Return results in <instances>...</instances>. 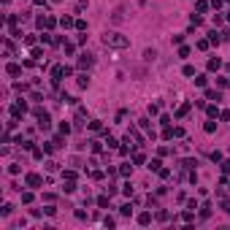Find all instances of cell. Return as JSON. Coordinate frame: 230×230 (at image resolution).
<instances>
[{
  "label": "cell",
  "mask_w": 230,
  "mask_h": 230,
  "mask_svg": "<svg viewBox=\"0 0 230 230\" xmlns=\"http://www.w3.org/2000/svg\"><path fill=\"white\" fill-rule=\"evenodd\" d=\"M103 43L111 46V49H127L130 46V41L125 38L122 33H106V35H103Z\"/></svg>",
  "instance_id": "cell-1"
},
{
  "label": "cell",
  "mask_w": 230,
  "mask_h": 230,
  "mask_svg": "<svg viewBox=\"0 0 230 230\" xmlns=\"http://www.w3.org/2000/svg\"><path fill=\"white\" fill-rule=\"evenodd\" d=\"M92 65V54H81L79 57V68H89Z\"/></svg>",
  "instance_id": "cell-2"
},
{
  "label": "cell",
  "mask_w": 230,
  "mask_h": 230,
  "mask_svg": "<svg viewBox=\"0 0 230 230\" xmlns=\"http://www.w3.org/2000/svg\"><path fill=\"white\" fill-rule=\"evenodd\" d=\"M27 184H30V187H41V176L30 173V176H27Z\"/></svg>",
  "instance_id": "cell-3"
},
{
  "label": "cell",
  "mask_w": 230,
  "mask_h": 230,
  "mask_svg": "<svg viewBox=\"0 0 230 230\" xmlns=\"http://www.w3.org/2000/svg\"><path fill=\"white\" fill-rule=\"evenodd\" d=\"M19 70H22V68H19V65H14V62L8 65V73H11V76H19Z\"/></svg>",
  "instance_id": "cell-4"
},
{
  "label": "cell",
  "mask_w": 230,
  "mask_h": 230,
  "mask_svg": "<svg viewBox=\"0 0 230 230\" xmlns=\"http://www.w3.org/2000/svg\"><path fill=\"white\" fill-rule=\"evenodd\" d=\"M138 222H141V225H149V222H152V214H141V216H138Z\"/></svg>",
  "instance_id": "cell-5"
},
{
  "label": "cell",
  "mask_w": 230,
  "mask_h": 230,
  "mask_svg": "<svg viewBox=\"0 0 230 230\" xmlns=\"http://www.w3.org/2000/svg\"><path fill=\"white\" fill-rule=\"evenodd\" d=\"M79 87H89V76H79Z\"/></svg>",
  "instance_id": "cell-6"
},
{
  "label": "cell",
  "mask_w": 230,
  "mask_h": 230,
  "mask_svg": "<svg viewBox=\"0 0 230 230\" xmlns=\"http://www.w3.org/2000/svg\"><path fill=\"white\" fill-rule=\"evenodd\" d=\"M206 98H209V100H219V92H214V89H209V92H206Z\"/></svg>",
  "instance_id": "cell-7"
},
{
  "label": "cell",
  "mask_w": 230,
  "mask_h": 230,
  "mask_svg": "<svg viewBox=\"0 0 230 230\" xmlns=\"http://www.w3.org/2000/svg\"><path fill=\"white\" fill-rule=\"evenodd\" d=\"M187 111H189V103H184V106H182V108H179V114H176V116H179V119H182V116H184V114H187Z\"/></svg>",
  "instance_id": "cell-8"
},
{
  "label": "cell",
  "mask_w": 230,
  "mask_h": 230,
  "mask_svg": "<svg viewBox=\"0 0 230 230\" xmlns=\"http://www.w3.org/2000/svg\"><path fill=\"white\" fill-rule=\"evenodd\" d=\"M60 25H62V27H70V25H73V19H70V16H62Z\"/></svg>",
  "instance_id": "cell-9"
},
{
  "label": "cell",
  "mask_w": 230,
  "mask_h": 230,
  "mask_svg": "<svg viewBox=\"0 0 230 230\" xmlns=\"http://www.w3.org/2000/svg\"><path fill=\"white\" fill-rule=\"evenodd\" d=\"M219 65H222V62H219V60H209V70H216V68H219Z\"/></svg>",
  "instance_id": "cell-10"
},
{
  "label": "cell",
  "mask_w": 230,
  "mask_h": 230,
  "mask_svg": "<svg viewBox=\"0 0 230 230\" xmlns=\"http://www.w3.org/2000/svg\"><path fill=\"white\" fill-rule=\"evenodd\" d=\"M222 168H225V171H230V160H227V162H225V165H222Z\"/></svg>",
  "instance_id": "cell-11"
},
{
  "label": "cell",
  "mask_w": 230,
  "mask_h": 230,
  "mask_svg": "<svg viewBox=\"0 0 230 230\" xmlns=\"http://www.w3.org/2000/svg\"><path fill=\"white\" fill-rule=\"evenodd\" d=\"M227 19H230V11H227Z\"/></svg>",
  "instance_id": "cell-12"
},
{
  "label": "cell",
  "mask_w": 230,
  "mask_h": 230,
  "mask_svg": "<svg viewBox=\"0 0 230 230\" xmlns=\"http://www.w3.org/2000/svg\"><path fill=\"white\" fill-rule=\"evenodd\" d=\"M227 3H230V0H227Z\"/></svg>",
  "instance_id": "cell-13"
}]
</instances>
